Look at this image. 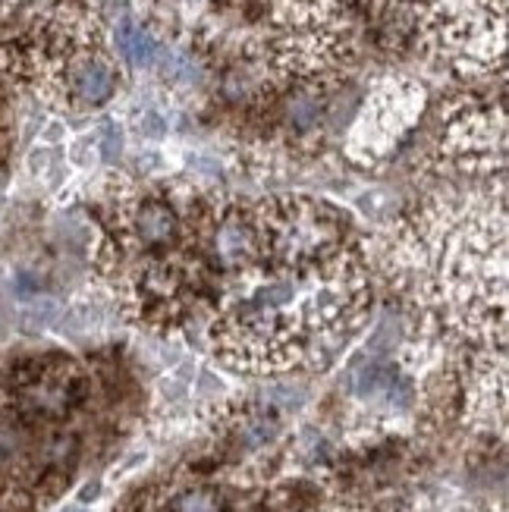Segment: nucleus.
<instances>
[{"mask_svg": "<svg viewBox=\"0 0 509 512\" xmlns=\"http://www.w3.org/2000/svg\"><path fill=\"white\" fill-rule=\"evenodd\" d=\"M132 239L142 249H161L170 246L180 236V217L176 211L161 202V198H148V202L132 208Z\"/></svg>", "mask_w": 509, "mask_h": 512, "instance_id": "nucleus-8", "label": "nucleus"}, {"mask_svg": "<svg viewBox=\"0 0 509 512\" xmlns=\"http://www.w3.org/2000/svg\"><path fill=\"white\" fill-rule=\"evenodd\" d=\"M321 114H324V101L315 92H299L290 98V104H286V120H290V126L299 132L312 129L321 120Z\"/></svg>", "mask_w": 509, "mask_h": 512, "instance_id": "nucleus-12", "label": "nucleus"}, {"mask_svg": "<svg viewBox=\"0 0 509 512\" xmlns=\"http://www.w3.org/2000/svg\"><path fill=\"white\" fill-rule=\"evenodd\" d=\"M139 132H142V136H148V139H158V136H164V132H167V126H164V120L158 114H145L139 120Z\"/></svg>", "mask_w": 509, "mask_h": 512, "instance_id": "nucleus-14", "label": "nucleus"}, {"mask_svg": "<svg viewBox=\"0 0 509 512\" xmlns=\"http://www.w3.org/2000/svg\"><path fill=\"white\" fill-rule=\"evenodd\" d=\"M63 512H82V509H63Z\"/></svg>", "mask_w": 509, "mask_h": 512, "instance_id": "nucleus-15", "label": "nucleus"}, {"mask_svg": "<svg viewBox=\"0 0 509 512\" xmlns=\"http://www.w3.org/2000/svg\"><path fill=\"white\" fill-rule=\"evenodd\" d=\"M261 227V249L271 252L283 267H315L340 255L343 246V220L334 208L308 198H293V202H277L271 211L264 208L258 217Z\"/></svg>", "mask_w": 509, "mask_h": 512, "instance_id": "nucleus-2", "label": "nucleus"}, {"mask_svg": "<svg viewBox=\"0 0 509 512\" xmlns=\"http://www.w3.org/2000/svg\"><path fill=\"white\" fill-rule=\"evenodd\" d=\"M447 151L462 170H494L503 167V117L494 120L491 110L466 107L447 123Z\"/></svg>", "mask_w": 509, "mask_h": 512, "instance_id": "nucleus-3", "label": "nucleus"}, {"mask_svg": "<svg viewBox=\"0 0 509 512\" xmlns=\"http://www.w3.org/2000/svg\"><path fill=\"white\" fill-rule=\"evenodd\" d=\"M117 44H120L123 57L132 66H151L154 54H158V44H154V38L142 26H136L132 19H123L117 26Z\"/></svg>", "mask_w": 509, "mask_h": 512, "instance_id": "nucleus-11", "label": "nucleus"}, {"mask_svg": "<svg viewBox=\"0 0 509 512\" xmlns=\"http://www.w3.org/2000/svg\"><path fill=\"white\" fill-rule=\"evenodd\" d=\"M422 107V88L415 85H387L381 95L365 107V114L356 126L352 142L365 145L368 154H381L409 129L415 110Z\"/></svg>", "mask_w": 509, "mask_h": 512, "instance_id": "nucleus-4", "label": "nucleus"}, {"mask_svg": "<svg viewBox=\"0 0 509 512\" xmlns=\"http://www.w3.org/2000/svg\"><path fill=\"white\" fill-rule=\"evenodd\" d=\"M117 88V73L104 57H76L66 70V92L73 95V101L95 107L107 101Z\"/></svg>", "mask_w": 509, "mask_h": 512, "instance_id": "nucleus-7", "label": "nucleus"}, {"mask_svg": "<svg viewBox=\"0 0 509 512\" xmlns=\"http://www.w3.org/2000/svg\"><path fill=\"white\" fill-rule=\"evenodd\" d=\"M79 396V377L70 365L60 368H41L19 384V403L32 415L57 418L66 415Z\"/></svg>", "mask_w": 509, "mask_h": 512, "instance_id": "nucleus-5", "label": "nucleus"}, {"mask_svg": "<svg viewBox=\"0 0 509 512\" xmlns=\"http://www.w3.org/2000/svg\"><path fill=\"white\" fill-rule=\"evenodd\" d=\"M359 305L362 274L352 258L337 255L324 267H283L271 277H242L224 321L214 327V340L233 362L264 371L302 359L318 340L346 333V318Z\"/></svg>", "mask_w": 509, "mask_h": 512, "instance_id": "nucleus-1", "label": "nucleus"}, {"mask_svg": "<svg viewBox=\"0 0 509 512\" xmlns=\"http://www.w3.org/2000/svg\"><path fill=\"white\" fill-rule=\"evenodd\" d=\"M189 280L192 277L186 267H180L176 261H167V258H154L142 267L139 289L151 302H173L189 286Z\"/></svg>", "mask_w": 509, "mask_h": 512, "instance_id": "nucleus-9", "label": "nucleus"}, {"mask_svg": "<svg viewBox=\"0 0 509 512\" xmlns=\"http://www.w3.org/2000/svg\"><path fill=\"white\" fill-rule=\"evenodd\" d=\"M224 509V497L214 487H192L183 491L170 503V512H220Z\"/></svg>", "mask_w": 509, "mask_h": 512, "instance_id": "nucleus-13", "label": "nucleus"}, {"mask_svg": "<svg viewBox=\"0 0 509 512\" xmlns=\"http://www.w3.org/2000/svg\"><path fill=\"white\" fill-rule=\"evenodd\" d=\"M261 255V236L246 217L230 211L211 227V258L227 271H246Z\"/></svg>", "mask_w": 509, "mask_h": 512, "instance_id": "nucleus-6", "label": "nucleus"}, {"mask_svg": "<svg viewBox=\"0 0 509 512\" xmlns=\"http://www.w3.org/2000/svg\"><path fill=\"white\" fill-rule=\"evenodd\" d=\"M29 450H32L29 428L13 415H0V475H7L16 465L26 462Z\"/></svg>", "mask_w": 509, "mask_h": 512, "instance_id": "nucleus-10", "label": "nucleus"}]
</instances>
